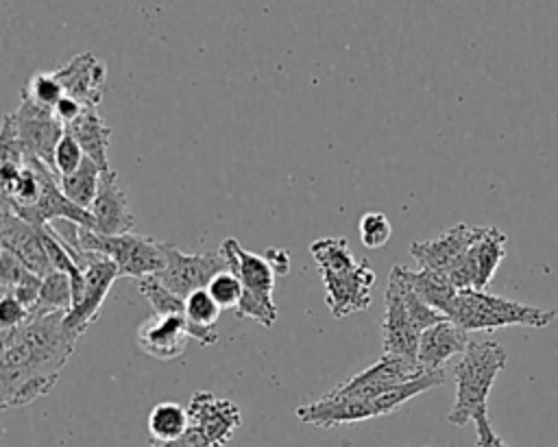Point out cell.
<instances>
[{"label":"cell","instance_id":"cell-15","mask_svg":"<svg viewBox=\"0 0 558 447\" xmlns=\"http://www.w3.org/2000/svg\"><path fill=\"white\" fill-rule=\"evenodd\" d=\"M63 85L65 96L76 98L83 107H98L107 81V68L94 52H78L57 70H52Z\"/></svg>","mask_w":558,"mask_h":447},{"label":"cell","instance_id":"cell-7","mask_svg":"<svg viewBox=\"0 0 558 447\" xmlns=\"http://www.w3.org/2000/svg\"><path fill=\"white\" fill-rule=\"evenodd\" d=\"M163 251L166 266L155 277L183 299L190 297L194 290L207 288L214 275L229 268L220 249L207 253H183L174 244L166 242Z\"/></svg>","mask_w":558,"mask_h":447},{"label":"cell","instance_id":"cell-25","mask_svg":"<svg viewBox=\"0 0 558 447\" xmlns=\"http://www.w3.org/2000/svg\"><path fill=\"white\" fill-rule=\"evenodd\" d=\"M74 299H72V281L70 275L61 270H52L44 277L39 299L31 312V316H44L52 312H70Z\"/></svg>","mask_w":558,"mask_h":447},{"label":"cell","instance_id":"cell-19","mask_svg":"<svg viewBox=\"0 0 558 447\" xmlns=\"http://www.w3.org/2000/svg\"><path fill=\"white\" fill-rule=\"evenodd\" d=\"M65 133H70L81 144L85 157L92 159L102 172L111 170L107 157L111 129L100 118L98 107H85V111L72 124L65 126Z\"/></svg>","mask_w":558,"mask_h":447},{"label":"cell","instance_id":"cell-5","mask_svg":"<svg viewBox=\"0 0 558 447\" xmlns=\"http://www.w3.org/2000/svg\"><path fill=\"white\" fill-rule=\"evenodd\" d=\"M81 251L109 257L116 262L120 277H148L157 275L166 266V242H157L155 238L140 233H120V235H102L87 227L78 229Z\"/></svg>","mask_w":558,"mask_h":447},{"label":"cell","instance_id":"cell-10","mask_svg":"<svg viewBox=\"0 0 558 447\" xmlns=\"http://www.w3.org/2000/svg\"><path fill=\"white\" fill-rule=\"evenodd\" d=\"M190 427L201 432L214 447H225L242 423V412L238 403L229 399H218L207 390L192 395L187 403Z\"/></svg>","mask_w":558,"mask_h":447},{"label":"cell","instance_id":"cell-27","mask_svg":"<svg viewBox=\"0 0 558 447\" xmlns=\"http://www.w3.org/2000/svg\"><path fill=\"white\" fill-rule=\"evenodd\" d=\"M137 288L140 292L146 297V301L153 307V314H185V299L179 297L177 292H172L163 281H159L155 275L142 277L137 279Z\"/></svg>","mask_w":558,"mask_h":447},{"label":"cell","instance_id":"cell-21","mask_svg":"<svg viewBox=\"0 0 558 447\" xmlns=\"http://www.w3.org/2000/svg\"><path fill=\"white\" fill-rule=\"evenodd\" d=\"M403 277L408 279V283L412 286V290L432 307H436L438 312H442L445 316H449L451 305L458 297V288L451 283L449 275L442 270H432V268H405L403 266Z\"/></svg>","mask_w":558,"mask_h":447},{"label":"cell","instance_id":"cell-26","mask_svg":"<svg viewBox=\"0 0 558 447\" xmlns=\"http://www.w3.org/2000/svg\"><path fill=\"white\" fill-rule=\"evenodd\" d=\"M310 253L323 273H347L353 270L360 259L353 257L344 238H318L310 244Z\"/></svg>","mask_w":558,"mask_h":447},{"label":"cell","instance_id":"cell-23","mask_svg":"<svg viewBox=\"0 0 558 447\" xmlns=\"http://www.w3.org/2000/svg\"><path fill=\"white\" fill-rule=\"evenodd\" d=\"M190 427L187 408L177 401H161L148 414V434L153 443H170L181 438Z\"/></svg>","mask_w":558,"mask_h":447},{"label":"cell","instance_id":"cell-16","mask_svg":"<svg viewBox=\"0 0 558 447\" xmlns=\"http://www.w3.org/2000/svg\"><path fill=\"white\" fill-rule=\"evenodd\" d=\"M94 218L96 233L102 235H120L129 233L133 229V214L129 207V198L124 188L118 181L116 170H107L100 174V185L96 192V198L89 207Z\"/></svg>","mask_w":558,"mask_h":447},{"label":"cell","instance_id":"cell-33","mask_svg":"<svg viewBox=\"0 0 558 447\" xmlns=\"http://www.w3.org/2000/svg\"><path fill=\"white\" fill-rule=\"evenodd\" d=\"M28 318H31V310L26 305H22L13 294L2 292V301H0V331L15 329V327L24 325Z\"/></svg>","mask_w":558,"mask_h":447},{"label":"cell","instance_id":"cell-17","mask_svg":"<svg viewBox=\"0 0 558 447\" xmlns=\"http://www.w3.org/2000/svg\"><path fill=\"white\" fill-rule=\"evenodd\" d=\"M190 340L185 316L153 314L137 329V347L155 360H174Z\"/></svg>","mask_w":558,"mask_h":447},{"label":"cell","instance_id":"cell-6","mask_svg":"<svg viewBox=\"0 0 558 447\" xmlns=\"http://www.w3.org/2000/svg\"><path fill=\"white\" fill-rule=\"evenodd\" d=\"M425 373L427 371L421 366L418 360L384 353L373 366H368L362 373L338 384L323 397H327V399H371L386 390H392L395 386L412 382Z\"/></svg>","mask_w":558,"mask_h":447},{"label":"cell","instance_id":"cell-32","mask_svg":"<svg viewBox=\"0 0 558 447\" xmlns=\"http://www.w3.org/2000/svg\"><path fill=\"white\" fill-rule=\"evenodd\" d=\"M85 159V153L81 148V144L70 135L65 133L57 148H54V161H52V168L59 177H65V174H72Z\"/></svg>","mask_w":558,"mask_h":447},{"label":"cell","instance_id":"cell-35","mask_svg":"<svg viewBox=\"0 0 558 447\" xmlns=\"http://www.w3.org/2000/svg\"><path fill=\"white\" fill-rule=\"evenodd\" d=\"M83 111H85V107H83L76 98H72V96H63V98L57 102V107H54V116L59 118V122H61L63 126L72 124Z\"/></svg>","mask_w":558,"mask_h":447},{"label":"cell","instance_id":"cell-24","mask_svg":"<svg viewBox=\"0 0 558 447\" xmlns=\"http://www.w3.org/2000/svg\"><path fill=\"white\" fill-rule=\"evenodd\" d=\"M100 174H102V170L92 159L85 157L83 164L72 174L59 177V185H61L63 194L74 205H78L83 209H89L94 198H96L98 185H100Z\"/></svg>","mask_w":558,"mask_h":447},{"label":"cell","instance_id":"cell-20","mask_svg":"<svg viewBox=\"0 0 558 447\" xmlns=\"http://www.w3.org/2000/svg\"><path fill=\"white\" fill-rule=\"evenodd\" d=\"M0 283H2V292L13 294L22 305H26L33 312V307L39 299L44 277L33 273L11 251L2 249L0 251Z\"/></svg>","mask_w":558,"mask_h":447},{"label":"cell","instance_id":"cell-29","mask_svg":"<svg viewBox=\"0 0 558 447\" xmlns=\"http://www.w3.org/2000/svg\"><path fill=\"white\" fill-rule=\"evenodd\" d=\"M222 307L214 301V297L209 294L207 288L194 290L190 297H185V321L190 325H205V327H214L218 323Z\"/></svg>","mask_w":558,"mask_h":447},{"label":"cell","instance_id":"cell-30","mask_svg":"<svg viewBox=\"0 0 558 447\" xmlns=\"http://www.w3.org/2000/svg\"><path fill=\"white\" fill-rule=\"evenodd\" d=\"M207 290L222 310H235L244 294V286H242L240 277L235 273H231L229 268L214 275Z\"/></svg>","mask_w":558,"mask_h":447},{"label":"cell","instance_id":"cell-2","mask_svg":"<svg viewBox=\"0 0 558 447\" xmlns=\"http://www.w3.org/2000/svg\"><path fill=\"white\" fill-rule=\"evenodd\" d=\"M508 360L506 349L495 340H471L453 369L456 399L447 414L451 425H466L488 412L490 388Z\"/></svg>","mask_w":558,"mask_h":447},{"label":"cell","instance_id":"cell-36","mask_svg":"<svg viewBox=\"0 0 558 447\" xmlns=\"http://www.w3.org/2000/svg\"><path fill=\"white\" fill-rule=\"evenodd\" d=\"M153 447H214V445L207 443L201 432H196L194 427H187V432L181 438L170 443H153Z\"/></svg>","mask_w":558,"mask_h":447},{"label":"cell","instance_id":"cell-28","mask_svg":"<svg viewBox=\"0 0 558 447\" xmlns=\"http://www.w3.org/2000/svg\"><path fill=\"white\" fill-rule=\"evenodd\" d=\"M24 96H28L35 105L52 109L57 107V102L65 96L63 85L59 83V78L54 76V72H37L31 76V81L26 83V87L22 89Z\"/></svg>","mask_w":558,"mask_h":447},{"label":"cell","instance_id":"cell-34","mask_svg":"<svg viewBox=\"0 0 558 447\" xmlns=\"http://www.w3.org/2000/svg\"><path fill=\"white\" fill-rule=\"evenodd\" d=\"M475 432H477V447H508L506 440L493 430L488 412L475 416Z\"/></svg>","mask_w":558,"mask_h":447},{"label":"cell","instance_id":"cell-1","mask_svg":"<svg viewBox=\"0 0 558 447\" xmlns=\"http://www.w3.org/2000/svg\"><path fill=\"white\" fill-rule=\"evenodd\" d=\"M0 401L2 408H20L54 388L78 334L65 327V312H52L0 331Z\"/></svg>","mask_w":558,"mask_h":447},{"label":"cell","instance_id":"cell-13","mask_svg":"<svg viewBox=\"0 0 558 447\" xmlns=\"http://www.w3.org/2000/svg\"><path fill=\"white\" fill-rule=\"evenodd\" d=\"M386 310H384V323H381V349L390 355H401L410 360H418V338L421 329L414 325L405 301L401 297L399 286L388 279V288L384 294Z\"/></svg>","mask_w":558,"mask_h":447},{"label":"cell","instance_id":"cell-3","mask_svg":"<svg viewBox=\"0 0 558 447\" xmlns=\"http://www.w3.org/2000/svg\"><path fill=\"white\" fill-rule=\"evenodd\" d=\"M449 318L466 331H495L512 325L543 329L556 318V312L469 288L458 292Z\"/></svg>","mask_w":558,"mask_h":447},{"label":"cell","instance_id":"cell-18","mask_svg":"<svg viewBox=\"0 0 558 447\" xmlns=\"http://www.w3.org/2000/svg\"><path fill=\"white\" fill-rule=\"evenodd\" d=\"M469 342V331L456 321L445 318L421 334L416 358L425 371H436L442 369L453 355H462Z\"/></svg>","mask_w":558,"mask_h":447},{"label":"cell","instance_id":"cell-11","mask_svg":"<svg viewBox=\"0 0 558 447\" xmlns=\"http://www.w3.org/2000/svg\"><path fill=\"white\" fill-rule=\"evenodd\" d=\"M118 277H120V270H118L116 262L92 253V259L85 268L83 297L70 307V312H65V327L72 334L81 336L96 321V316L111 290V283Z\"/></svg>","mask_w":558,"mask_h":447},{"label":"cell","instance_id":"cell-12","mask_svg":"<svg viewBox=\"0 0 558 447\" xmlns=\"http://www.w3.org/2000/svg\"><path fill=\"white\" fill-rule=\"evenodd\" d=\"M484 227H473L466 222H458L445 229L440 235L432 240H421L410 244V255L418 264V268H432L447 273L482 235Z\"/></svg>","mask_w":558,"mask_h":447},{"label":"cell","instance_id":"cell-31","mask_svg":"<svg viewBox=\"0 0 558 447\" xmlns=\"http://www.w3.org/2000/svg\"><path fill=\"white\" fill-rule=\"evenodd\" d=\"M357 231H360V242L366 249H381V246L388 244V240L392 235V225L386 218V214H381V212H366L360 218Z\"/></svg>","mask_w":558,"mask_h":447},{"label":"cell","instance_id":"cell-4","mask_svg":"<svg viewBox=\"0 0 558 447\" xmlns=\"http://www.w3.org/2000/svg\"><path fill=\"white\" fill-rule=\"evenodd\" d=\"M229 264V270L235 273L244 286L240 305L233 310L238 318H251L257 325L270 329L277 323L279 310L272 301L275 290V270L270 268L264 255L242 249L235 238H225L218 246Z\"/></svg>","mask_w":558,"mask_h":447},{"label":"cell","instance_id":"cell-8","mask_svg":"<svg viewBox=\"0 0 558 447\" xmlns=\"http://www.w3.org/2000/svg\"><path fill=\"white\" fill-rule=\"evenodd\" d=\"M17 140L26 157H37L52 168L54 148L65 135V126L59 122L52 109L35 105L28 96H20L17 109L11 113ZM54 170V168H52Z\"/></svg>","mask_w":558,"mask_h":447},{"label":"cell","instance_id":"cell-14","mask_svg":"<svg viewBox=\"0 0 558 447\" xmlns=\"http://www.w3.org/2000/svg\"><path fill=\"white\" fill-rule=\"evenodd\" d=\"M2 249L11 251L22 264H26L39 277L52 273L50 257L46 253L41 231L20 218L9 205L2 203V227H0Z\"/></svg>","mask_w":558,"mask_h":447},{"label":"cell","instance_id":"cell-9","mask_svg":"<svg viewBox=\"0 0 558 447\" xmlns=\"http://www.w3.org/2000/svg\"><path fill=\"white\" fill-rule=\"evenodd\" d=\"M320 279L325 286V303L333 318H344L371 305L375 270L368 259H360V264L347 273H323Z\"/></svg>","mask_w":558,"mask_h":447},{"label":"cell","instance_id":"cell-22","mask_svg":"<svg viewBox=\"0 0 558 447\" xmlns=\"http://www.w3.org/2000/svg\"><path fill=\"white\" fill-rule=\"evenodd\" d=\"M506 233L497 227H484L482 235L473 244L475 266H477V283L475 290H484L493 275L497 273L501 259L506 257Z\"/></svg>","mask_w":558,"mask_h":447},{"label":"cell","instance_id":"cell-37","mask_svg":"<svg viewBox=\"0 0 558 447\" xmlns=\"http://www.w3.org/2000/svg\"><path fill=\"white\" fill-rule=\"evenodd\" d=\"M264 257L268 259L270 268L275 270V275H288L290 270V255L286 249H277V246H270Z\"/></svg>","mask_w":558,"mask_h":447}]
</instances>
